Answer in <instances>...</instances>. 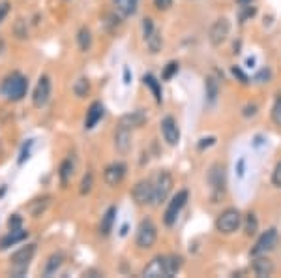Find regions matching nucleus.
I'll return each instance as SVG.
<instances>
[{
    "label": "nucleus",
    "mask_w": 281,
    "mask_h": 278,
    "mask_svg": "<svg viewBox=\"0 0 281 278\" xmlns=\"http://www.w3.org/2000/svg\"><path fill=\"white\" fill-rule=\"evenodd\" d=\"M208 186H210V199H212V203H220L227 190V171L223 164L216 162V164L210 166V171H208Z\"/></svg>",
    "instance_id": "2"
},
{
    "label": "nucleus",
    "mask_w": 281,
    "mask_h": 278,
    "mask_svg": "<svg viewBox=\"0 0 281 278\" xmlns=\"http://www.w3.org/2000/svg\"><path fill=\"white\" fill-rule=\"evenodd\" d=\"M242 226V214L238 209H225L216 218V229L223 235H231Z\"/></svg>",
    "instance_id": "5"
},
{
    "label": "nucleus",
    "mask_w": 281,
    "mask_h": 278,
    "mask_svg": "<svg viewBox=\"0 0 281 278\" xmlns=\"http://www.w3.org/2000/svg\"><path fill=\"white\" fill-rule=\"evenodd\" d=\"M158 241V228L156 224L150 220V218H145L140 220L139 228H137V237H135V244L140 248V250H148L152 248Z\"/></svg>",
    "instance_id": "4"
},
{
    "label": "nucleus",
    "mask_w": 281,
    "mask_h": 278,
    "mask_svg": "<svg viewBox=\"0 0 281 278\" xmlns=\"http://www.w3.org/2000/svg\"><path fill=\"white\" fill-rule=\"evenodd\" d=\"M126 171H128V167H126L124 162H113V164H109L103 171L105 184L111 186V188L118 186L124 180V177H126Z\"/></svg>",
    "instance_id": "12"
},
{
    "label": "nucleus",
    "mask_w": 281,
    "mask_h": 278,
    "mask_svg": "<svg viewBox=\"0 0 281 278\" xmlns=\"http://www.w3.org/2000/svg\"><path fill=\"white\" fill-rule=\"evenodd\" d=\"M32 145H34V141L32 139H28L26 141V145H23V150H21V155H19V166H23L26 160H28V156H30V148H32Z\"/></svg>",
    "instance_id": "36"
},
{
    "label": "nucleus",
    "mask_w": 281,
    "mask_h": 278,
    "mask_svg": "<svg viewBox=\"0 0 281 278\" xmlns=\"http://www.w3.org/2000/svg\"><path fill=\"white\" fill-rule=\"evenodd\" d=\"M154 6L158 8V10H169L172 6V0H154Z\"/></svg>",
    "instance_id": "41"
},
{
    "label": "nucleus",
    "mask_w": 281,
    "mask_h": 278,
    "mask_svg": "<svg viewBox=\"0 0 281 278\" xmlns=\"http://www.w3.org/2000/svg\"><path fill=\"white\" fill-rule=\"evenodd\" d=\"M77 45H79V49L83 51V53L90 51V47H92V32L88 30L86 26L79 28V32H77Z\"/></svg>",
    "instance_id": "28"
},
{
    "label": "nucleus",
    "mask_w": 281,
    "mask_h": 278,
    "mask_svg": "<svg viewBox=\"0 0 281 278\" xmlns=\"http://www.w3.org/2000/svg\"><path fill=\"white\" fill-rule=\"evenodd\" d=\"M257 229H259V220H257L255 214H248L245 217V224H244V231L248 237L257 233Z\"/></svg>",
    "instance_id": "31"
},
{
    "label": "nucleus",
    "mask_w": 281,
    "mask_h": 278,
    "mask_svg": "<svg viewBox=\"0 0 281 278\" xmlns=\"http://www.w3.org/2000/svg\"><path fill=\"white\" fill-rule=\"evenodd\" d=\"M161 134H163V139L167 141L169 147H177L178 141H180V128H178L177 118L167 115V117L161 118Z\"/></svg>",
    "instance_id": "11"
},
{
    "label": "nucleus",
    "mask_w": 281,
    "mask_h": 278,
    "mask_svg": "<svg viewBox=\"0 0 281 278\" xmlns=\"http://www.w3.org/2000/svg\"><path fill=\"white\" fill-rule=\"evenodd\" d=\"M64 265V254L62 252H55L51 254L47 261H45V267H43V276H53L56 272L60 271V267Z\"/></svg>",
    "instance_id": "20"
},
{
    "label": "nucleus",
    "mask_w": 281,
    "mask_h": 278,
    "mask_svg": "<svg viewBox=\"0 0 281 278\" xmlns=\"http://www.w3.org/2000/svg\"><path fill=\"white\" fill-rule=\"evenodd\" d=\"M115 217H116V207H109L107 212L101 217V224H99V233L107 237V235L113 231V224H115Z\"/></svg>",
    "instance_id": "23"
},
{
    "label": "nucleus",
    "mask_w": 281,
    "mask_h": 278,
    "mask_svg": "<svg viewBox=\"0 0 281 278\" xmlns=\"http://www.w3.org/2000/svg\"><path fill=\"white\" fill-rule=\"evenodd\" d=\"M172 190V175L169 171H159L154 180V201L152 207H158L169 198Z\"/></svg>",
    "instance_id": "6"
},
{
    "label": "nucleus",
    "mask_w": 281,
    "mask_h": 278,
    "mask_svg": "<svg viewBox=\"0 0 281 278\" xmlns=\"http://www.w3.org/2000/svg\"><path fill=\"white\" fill-rule=\"evenodd\" d=\"M143 83H145V85L150 88V92L154 94L156 102H158V104H161V100H163V94H161V85H159V81L156 79L152 74H147L145 77H143Z\"/></svg>",
    "instance_id": "25"
},
{
    "label": "nucleus",
    "mask_w": 281,
    "mask_h": 278,
    "mask_svg": "<svg viewBox=\"0 0 281 278\" xmlns=\"http://www.w3.org/2000/svg\"><path fill=\"white\" fill-rule=\"evenodd\" d=\"M147 113L143 111V109H135V111L131 113H126V115H122L120 117V122L118 124H122V126H126V128H140L143 124L147 122Z\"/></svg>",
    "instance_id": "18"
},
{
    "label": "nucleus",
    "mask_w": 281,
    "mask_h": 278,
    "mask_svg": "<svg viewBox=\"0 0 281 278\" xmlns=\"http://www.w3.org/2000/svg\"><path fill=\"white\" fill-rule=\"evenodd\" d=\"M124 83H126V85L131 83V79H129V68H124Z\"/></svg>",
    "instance_id": "45"
},
{
    "label": "nucleus",
    "mask_w": 281,
    "mask_h": 278,
    "mask_svg": "<svg viewBox=\"0 0 281 278\" xmlns=\"http://www.w3.org/2000/svg\"><path fill=\"white\" fill-rule=\"evenodd\" d=\"M145 42H147V47H148V51H150L152 55L159 53V51H161V47H163V38H161V34H159L158 28H156L152 34H148V36L145 38Z\"/></svg>",
    "instance_id": "26"
},
{
    "label": "nucleus",
    "mask_w": 281,
    "mask_h": 278,
    "mask_svg": "<svg viewBox=\"0 0 281 278\" xmlns=\"http://www.w3.org/2000/svg\"><path fill=\"white\" fill-rule=\"evenodd\" d=\"M113 4L122 17H131L139 8V0H113Z\"/></svg>",
    "instance_id": "21"
},
{
    "label": "nucleus",
    "mask_w": 281,
    "mask_h": 278,
    "mask_svg": "<svg viewBox=\"0 0 281 278\" xmlns=\"http://www.w3.org/2000/svg\"><path fill=\"white\" fill-rule=\"evenodd\" d=\"M13 32H15V36H17L19 40H25V38H28V28H26V21H25V19H17V23H15V28H13Z\"/></svg>",
    "instance_id": "33"
},
{
    "label": "nucleus",
    "mask_w": 281,
    "mask_h": 278,
    "mask_svg": "<svg viewBox=\"0 0 281 278\" xmlns=\"http://www.w3.org/2000/svg\"><path fill=\"white\" fill-rule=\"evenodd\" d=\"M229 32H231V23L229 19L225 17H220L214 21V25L210 28V44L212 45H221L229 38Z\"/></svg>",
    "instance_id": "14"
},
{
    "label": "nucleus",
    "mask_w": 281,
    "mask_h": 278,
    "mask_svg": "<svg viewBox=\"0 0 281 278\" xmlns=\"http://www.w3.org/2000/svg\"><path fill=\"white\" fill-rule=\"evenodd\" d=\"M177 72H178V62H169L165 66V70H163V74H161V79L163 81L172 79L177 75Z\"/></svg>",
    "instance_id": "34"
},
{
    "label": "nucleus",
    "mask_w": 281,
    "mask_h": 278,
    "mask_svg": "<svg viewBox=\"0 0 281 278\" xmlns=\"http://www.w3.org/2000/svg\"><path fill=\"white\" fill-rule=\"evenodd\" d=\"M218 94H220V85H218V81L214 77H208L206 79V96H208V102L210 104H214L216 98H218Z\"/></svg>",
    "instance_id": "30"
},
{
    "label": "nucleus",
    "mask_w": 281,
    "mask_h": 278,
    "mask_svg": "<svg viewBox=\"0 0 281 278\" xmlns=\"http://www.w3.org/2000/svg\"><path fill=\"white\" fill-rule=\"evenodd\" d=\"M182 269V258L177 256V254H171V256H165V272L167 278L174 276L177 272H180Z\"/></svg>",
    "instance_id": "24"
},
{
    "label": "nucleus",
    "mask_w": 281,
    "mask_h": 278,
    "mask_svg": "<svg viewBox=\"0 0 281 278\" xmlns=\"http://www.w3.org/2000/svg\"><path fill=\"white\" fill-rule=\"evenodd\" d=\"M272 182H274V186H277V188H281V162L275 166L274 173H272Z\"/></svg>",
    "instance_id": "40"
},
{
    "label": "nucleus",
    "mask_w": 281,
    "mask_h": 278,
    "mask_svg": "<svg viewBox=\"0 0 281 278\" xmlns=\"http://www.w3.org/2000/svg\"><path fill=\"white\" fill-rule=\"evenodd\" d=\"M143 276L147 278H159V276H165L167 278V272H165V256H156L154 260H150L145 269H143Z\"/></svg>",
    "instance_id": "16"
},
{
    "label": "nucleus",
    "mask_w": 281,
    "mask_h": 278,
    "mask_svg": "<svg viewBox=\"0 0 281 278\" xmlns=\"http://www.w3.org/2000/svg\"><path fill=\"white\" fill-rule=\"evenodd\" d=\"M279 242V233L275 228L266 229L259 239H257L255 246L251 248V258H257V256H266L268 252H272Z\"/></svg>",
    "instance_id": "7"
},
{
    "label": "nucleus",
    "mask_w": 281,
    "mask_h": 278,
    "mask_svg": "<svg viewBox=\"0 0 281 278\" xmlns=\"http://www.w3.org/2000/svg\"><path fill=\"white\" fill-rule=\"evenodd\" d=\"M257 113V105L255 104H250L244 107V117H253Z\"/></svg>",
    "instance_id": "44"
},
{
    "label": "nucleus",
    "mask_w": 281,
    "mask_h": 278,
    "mask_svg": "<svg viewBox=\"0 0 281 278\" xmlns=\"http://www.w3.org/2000/svg\"><path fill=\"white\" fill-rule=\"evenodd\" d=\"M232 75H234V77H236V79H238L242 85H248V75L242 72V68H240V66H232Z\"/></svg>",
    "instance_id": "39"
},
{
    "label": "nucleus",
    "mask_w": 281,
    "mask_h": 278,
    "mask_svg": "<svg viewBox=\"0 0 281 278\" xmlns=\"http://www.w3.org/2000/svg\"><path fill=\"white\" fill-rule=\"evenodd\" d=\"M28 235L30 231L28 229H10V233L4 235L2 239H0V250H8L10 246H15L19 242H23L28 239Z\"/></svg>",
    "instance_id": "15"
},
{
    "label": "nucleus",
    "mask_w": 281,
    "mask_h": 278,
    "mask_svg": "<svg viewBox=\"0 0 281 278\" xmlns=\"http://www.w3.org/2000/svg\"><path fill=\"white\" fill-rule=\"evenodd\" d=\"M23 228V217L21 214H12L8 218V229H21Z\"/></svg>",
    "instance_id": "37"
},
{
    "label": "nucleus",
    "mask_w": 281,
    "mask_h": 278,
    "mask_svg": "<svg viewBox=\"0 0 281 278\" xmlns=\"http://www.w3.org/2000/svg\"><path fill=\"white\" fill-rule=\"evenodd\" d=\"M251 269L255 272V276L264 278V276H272L274 272V263L266 258V256H257L253 263H251Z\"/></svg>",
    "instance_id": "19"
},
{
    "label": "nucleus",
    "mask_w": 281,
    "mask_h": 278,
    "mask_svg": "<svg viewBox=\"0 0 281 278\" xmlns=\"http://www.w3.org/2000/svg\"><path fill=\"white\" fill-rule=\"evenodd\" d=\"M92 188H94V175L88 171V173L83 177V180H81V186H79V192L83 194V196H86V194H90Z\"/></svg>",
    "instance_id": "32"
},
{
    "label": "nucleus",
    "mask_w": 281,
    "mask_h": 278,
    "mask_svg": "<svg viewBox=\"0 0 281 278\" xmlns=\"http://www.w3.org/2000/svg\"><path fill=\"white\" fill-rule=\"evenodd\" d=\"M74 173H75V164L72 162V158H66L60 164V167H58V177H60L62 186H67V182L72 180Z\"/></svg>",
    "instance_id": "22"
},
{
    "label": "nucleus",
    "mask_w": 281,
    "mask_h": 278,
    "mask_svg": "<svg viewBox=\"0 0 281 278\" xmlns=\"http://www.w3.org/2000/svg\"><path fill=\"white\" fill-rule=\"evenodd\" d=\"M105 115V107L101 102H92L88 111H86V117H85V128L86 130H92L96 124L103 118Z\"/></svg>",
    "instance_id": "17"
},
{
    "label": "nucleus",
    "mask_w": 281,
    "mask_h": 278,
    "mask_svg": "<svg viewBox=\"0 0 281 278\" xmlns=\"http://www.w3.org/2000/svg\"><path fill=\"white\" fill-rule=\"evenodd\" d=\"M238 2H240V4H250L251 0H238Z\"/></svg>",
    "instance_id": "47"
},
{
    "label": "nucleus",
    "mask_w": 281,
    "mask_h": 278,
    "mask_svg": "<svg viewBox=\"0 0 281 278\" xmlns=\"http://www.w3.org/2000/svg\"><path fill=\"white\" fill-rule=\"evenodd\" d=\"M8 13H10V2L4 0V2H0V23L6 19Z\"/></svg>",
    "instance_id": "42"
},
{
    "label": "nucleus",
    "mask_w": 281,
    "mask_h": 278,
    "mask_svg": "<svg viewBox=\"0 0 281 278\" xmlns=\"http://www.w3.org/2000/svg\"><path fill=\"white\" fill-rule=\"evenodd\" d=\"M214 143H216V137H204V139H201V143L197 147H199V150H204V148L212 147Z\"/></svg>",
    "instance_id": "43"
},
{
    "label": "nucleus",
    "mask_w": 281,
    "mask_h": 278,
    "mask_svg": "<svg viewBox=\"0 0 281 278\" xmlns=\"http://www.w3.org/2000/svg\"><path fill=\"white\" fill-rule=\"evenodd\" d=\"M51 92H53V83H51L49 75H40V79L36 83V88L32 92V104L36 109H43L49 104Z\"/></svg>",
    "instance_id": "9"
},
{
    "label": "nucleus",
    "mask_w": 281,
    "mask_h": 278,
    "mask_svg": "<svg viewBox=\"0 0 281 278\" xmlns=\"http://www.w3.org/2000/svg\"><path fill=\"white\" fill-rule=\"evenodd\" d=\"M188 198H190V192L186 190V188L177 192V196L171 199V203H169L165 214H163V222H165V226L171 228V226L177 224V218L180 217V210H182L184 207H186V203H188Z\"/></svg>",
    "instance_id": "8"
},
{
    "label": "nucleus",
    "mask_w": 281,
    "mask_h": 278,
    "mask_svg": "<svg viewBox=\"0 0 281 278\" xmlns=\"http://www.w3.org/2000/svg\"><path fill=\"white\" fill-rule=\"evenodd\" d=\"M34 254H36V244H26V246H21L17 252L12 254V276H25L28 272V267H30L32 260H34Z\"/></svg>",
    "instance_id": "3"
},
{
    "label": "nucleus",
    "mask_w": 281,
    "mask_h": 278,
    "mask_svg": "<svg viewBox=\"0 0 281 278\" xmlns=\"http://www.w3.org/2000/svg\"><path fill=\"white\" fill-rule=\"evenodd\" d=\"M272 120H274L277 126H281V94L277 96L274 107H272Z\"/></svg>",
    "instance_id": "35"
},
{
    "label": "nucleus",
    "mask_w": 281,
    "mask_h": 278,
    "mask_svg": "<svg viewBox=\"0 0 281 278\" xmlns=\"http://www.w3.org/2000/svg\"><path fill=\"white\" fill-rule=\"evenodd\" d=\"M28 92V79L21 72L8 74L0 83V96L8 102H21Z\"/></svg>",
    "instance_id": "1"
},
{
    "label": "nucleus",
    "mask_w": 281,
    "mask_h": 278,
    "mask_svg": "<svg viewBox=\"0 0 281 278\" xmlns=\"http://www.w3.org/2000/svg\"><path fill=\"white\" fill-rule=\"evenodd\" d=\"M131 198H133L135 203L140 205V207H145V205H150V207H152L154 180H150V179L139 180V182L133 186V190H131Z\"/></svg>",
    "instance_id": "10"
},
{
    "label": "nucleus",
    "mask_w": 281,
    "mask_h": 278,
    "mask_svg": "<svg viewBox=\"0 0 281 278\" xmlns=\"http://www.w3.org/2000/svg\"><path fill=\"white\" fill-rule=\"evenodd\" d=\"M244 166H245V162L240 160L238 162V175H240V177H244Z\"/></svg>",
    "instance_id": "46"
},
{
    "label": "nucleus",
    "mask_w": 281,
    "mask_h": 278,
    "mask_svg": "<svg viewBox=\"0 0 281 278\" xmlns=\"http://www.w3.org/2000/svg\"><path fill=\"white\" fill-rule=\"evenodd\" d=\"M156 30V26H154V21L150 17H145L143 19V38H147L148 34H152Z\"/></svg>",
    "instance_id": "38"
},
{
    "label": "nucleus",
    "mask_w": 281,
    "mask_h": 278,
    "mask_svg": "<svg viewBox=\"0 0 281 278\" xmlns=\"http://www.w3.org/2000/svg\"><path fill=\"white\" fill-rule=\"evenodd\" d=\"M115 148L120 152V155H128L131 147H133V136H131V128H126L122 124H118L115 130Z\"/></svg>",
    "instance_id": "13"
},
{
    "label": "nucleus",
    "mask_w": 281,
    "mask_h": 278,
    "mask_svg": "<svg viewBox=\"0 0 281 278\" xmlns=\"http://www.w3.org/2000/svg\"><path fill=\"white\" fill-rule=\"evenodd\" d=\"M49 205H51V196H43L42 199H36V201H32L28 209H30V214H32V217H34V218H40V217L43 214V212L47 210V207H49Z\"/></svg>",
    "instance_id": "27"
},
{
    "label": "nucleus",
    "mask_w": 281,
    "mask_h": 278,
    "mask_svg": "<svg viewBox=\"0 0 281 278\" xmlns=\"http://www.w3.org/2000/svg\"><path fill=\"white\" fill-rule=\"evenodd\" d=\"M72 90H74V94L77 98H85L86 94L90 92V81L86 79V77H79V79L74 83Z\"/></svg>",
    "instance_id": "29"
}]
</instances>
